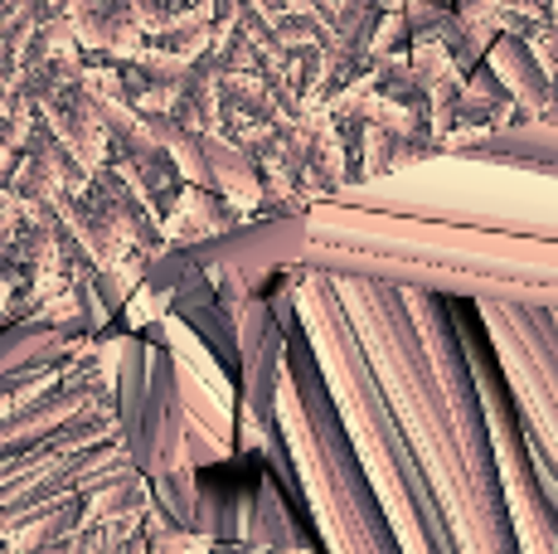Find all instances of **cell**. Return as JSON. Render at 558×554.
Listing matches in <instances>:
<instances>
[{
	"instance_id": "6da1fadb",
	"label": "cell",
	"mask_w": 558,
	"mask_h": 554,
	"mask_svg": "<svg viewBox=\"0 0 558 554\" xmlns=\"http://www.w3.org/2000/svg\"><path fill=\"white\" fill-rule=\"evenodd\" d=\"M471 156H490L520 170H539V176H558V122L544 127H520V132H500L496 142L476 146Z\"/></svg>"
}]
</instances>
